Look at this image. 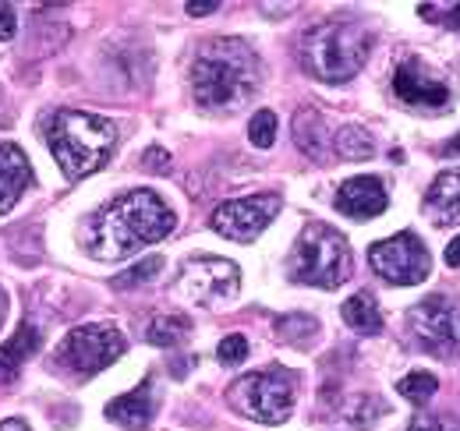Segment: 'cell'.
Wrapping results in <instances>:
<instances>
[{
	"label": "cell",
	"instance_id": "obj_13",
	"mask_svg": "<svg viewBox=\"0 0 460 431\" xmlns=\"http://www.w3.org/2000/svg\"><path fill=\"white\" fill-rule=\"evenodd\" d=\"M386 202H390V195H386L379 177H350L337 191V209L344 216H354V219L379 216L386 209Z\"/></svg>",
	"mask_w": 460,
	"mask_h": 431
},
{
	"label": "cell",
	"instance_id": "obj_7",
	"mask_svg": "<svg viewBox=\"0 0 460 431\" xmlns=\"http://www.w3.org/2000/svg\"><path fill=\"white\" fill-rule=\"evenodd\" d=\"M124 354V336L114 325H78L58 347V361L75 375H96Z\"/></svg>",
	"mask_w": 460,
	"mask_h": 431
},
{
	"label": "cell",
	"instance_id": "obj_15",
	"mask_svg": "<svg viewBox=\"0 0 460 431\" xmlns=\"http://www.w3.org/2000/svg\"><path fill=\"white\" fill-rule=\"evenodd\" d=\"M32 184V166L18 145H0V213H11L22 191Z\"/></svg>",
	"mask_w": 460,
	"mask_h": 431
},
{
	"label": "cell",
	"instance_id": "obj_29",
	"mask_svg": "<svg viewBox=\"0 0 460 431\" xmlns=\"http://www.w3.org/2000/svg\"><path fill=\"white\" fill-rule=\"evenodd\" d=\"M407 431H460L457 418H443V414H418Z\"/></svg>",
	"mask_w": 460,
	"mask_h": 431
},
{
	"label": "cell",
	"instance_id": "obj_37",
	"mask_svg": "<svg viewBox=\"0 0 460 431\" xmlns=\"http://www.w3.org/2000/svg\"><path fill=\"white\" fill-rule=\"evenodd\" d=\"M4 304H7V301H4V290H0V322H4Z\"/></svg>",
	"mask_w": 460,
	"mask_h": 431
},
{
	"label": "cell",
	"instance_id": "obj_8",
	"mask_svg": "<svg viewBox=\"0 0 460 431\" xmlns=\"http://www.w3.org/2000/svg\"><path fill=\"white\" fill-rule=\"evenodd\" d=\"M418 343L432 357H460V304L450 297H429L407 312Z\"/></svg>",
	"mask_w": 460,
	"mask_h": 431
},
{
	"label": "cell",
	"instance_id": "obj_4",
	"mask_svg": "<svg viewBox=\"0 0 460 431\" xmlns=\"http://www.w3.org/2000/svg\"><path fill=\"white\" fill-rule=\"evenodd\" d=\"M301 67L319 82H350L368 60V32L354 22H323L301 36Z\"/></svg>",
	"mask_w": 460,
	"mask_h": 431
},
{
	"label": "cell",
	"instance_id": "obj_18",
	"mask_svg": "<svg viewBox=\"0 0 460 431\" xmlns=\"http://www.w3.org/2000/svg\"><path fill=\"white\" fill-rule=\"evenodd\" d=\"M36 350H40V332H36V325L22 322L18 332L0 347V378L18 375V368H22Z\"/></svg>",
	"mask_w": 460,
	"mask_h": 431
},
{
	"label": "cell",
	"instance_id": "obj_3",
	"mask_svg": "<svg viewBox=\"0 0 460 431\" xmlns=\"http://www.w3.org/2000/svg\"><path fill=\"white\" fill-rule=\"evenodd\" d=\"M50 153L58 156V166L67 180H82L96 170H103L117 145L114 120L85 113V110H60L47 128Z\"/></svg>",
	"mask_w": 460,
	"mask_h": 431
},
{
	"label": "cell",
	"instance_id": "obj_28",
	"mask_svg": "<svg viewBox=\"0 0 460 431\" xmlns=\"http://www.w3.org/2000/svg\"><path fill=\"white\" fill-rule=\"evenodd\" d=\"M217 357H220V365H241L244 357H248V339L244 336H224L220 339V347H217Z\"/></svg>",
	"mask_w": 460,
	"mask_h": 431
},
{
	"label": "cell",
	"instance_id": "obj_9",
	"mask_svg": "<svg viewBox=\"0 0 460 431\" xmlns=\"http://www.w3.org/2000/svg\"><path fill=\"white\" fill-rule=\"evenodd\" d=\"M368 266L394 286H414V283L429 279L432 259H429V248L414 233L403 230L397 237H386L368 248Z\"/></svg>",
	"mask_w": 460,
	"mask_h": 431
},
{
	"label": "cell",
	"instance_id": "obj_2",
	"mask_svg": "<svg viewBox=\"0 0 460 431\" xmlns=\"http://www.w3.org/2000/svg\"><path fill=\"white\" fill-rule=\"evenodd\" d=\"M262 78L259 54L244 40H209L191 60V92L202 107L234 110L255 96Z\"/></svg>",
	"mask_w": 460,
	"mask_h": 431
},
{
	"label": "cell",
	"instance_id": "obj_17",
	"mask_svg": "<svg viewBox=\"0 0 460 431\" xmlns=\"http://www.w3.org/2000/svg\"><path fill=\"white\" fill-rule=\"evenodd\" d=\"M294 142H297V149H301L305 156H312V160L323 163L330 156L333 138H330V128H326V120H323L319 110L305 107L294 113Z\"/></svg>",
	"mask_w": 460,
	"mask_h": 431
},
{
	"label": "cell",
	"instance_id": "obj_32",
	"mask_svg": "<svg viewBox=\"0 0 460 431\" xmlns=\"http://www.w3.org/2000/svg\"><path fill=\"white\" fill-rule=\"evenodd\" d=\"M220 7V0H188L184 4V11L191 14V18H202V14H213Z\"/></svg>",
	"mask_w": 460,
	"mask_h": 431
},
{
	"label": "cell",
	"instance_id": "obj_33",
	"mask_svg": "<svg viewBox=\"0 0 460 431\" xmlns=\"http://www.w3.org/2000/svg\"><path fill=\"white\" fill-rule=\"evenodd\" d=\"M447 266L460 269V237H454V241L447 244Z\"/></svg>",
	"mask_w": 460,
	"mask_h": 431
},
{
	"label": "cell",
	"instance_id": "obj_11",
	"mask_svg": "<svg viewBox=\"0 0 460 431\" xmlns=\"http://www.w3.org/2000/svg\"><path fill=\"white\" fill-rule=\"evenodd\" d=\"M277 213H280V195H252V198H234V202L217 206L209 226L227 241L248 244L273 223Z\"/></svg>",
	"mask_w": 460,
	"mask_h": 431
},
{
	"label": "cell",
	"instance_id": "obj_6",
	"mask_svg": "<svg viewBox=\"0 0 460 431\" xmlns=\"http://www.w3.org/2000/svg\"><path fill=\"white\" fill-rule=\"evenodd\" d=\"M230 407L259 425H284L294 410V375L288 368H262L241 375L227 392Z\"/></svg>",
	"mask_w": 460,
	"mask_h": 431
},
{
	"label": "cell",
	"instance_id": "obj_12",
	"mask_svg": "<svg viewBox=\"0 0 460 431\" xmlns=\"http://www.w3.org/2000/svg\"><path fill=\"white\" fill-rule=\"evenodd\" d=\"M394 92L411 107L439 110L450 103V85L443 78H436L421 60H403L394 75Z\"/></svg>",
	"mask_w": 460,
	"mask_h": 431
},
{
	"label": "cell",
	"instance_id": "obj_22",
	"mask_svg": "<svg viewBox=\"0 0 460 431\" xmlns=\"http://www.w3.org/2000/svg\"><path fill=\"white\" fill-rule=\"evenodd\" d=\"M277 336L294 347H308L319 336V322L312 315H284V319H277Z\"/></svg>",
	"mask_w": 460,
	"mask_h": 431
},
{
	"label": "cell",
	"instance_id": "obj_35",
	"mask_svg": "<svg viewBox=\"0 0 460 431\" xmlns=\"http://www.w3.org/2000/svg\"><path fill=\"white\" fill-rule=\"evenodd\" d=\"M188 368H191V357H184V361H171V372H173V375H184Z\"/></svg>",
	"mask_w": 460,
	"mask_h": 431
},
{
	"label": "cell",
	"instance_id": "obj_24",
	"mask_svg": "<svg viewBox=\"0 0 460 431\" xmlns=\"http://www.w3.org/2000/svg\"><path fill=\"white\" fill-rule=\"evenodd\" d=\"M397 389H401L403 400H411V403H429L432 396H436V389H439V382H436V375L432 372H411V375H403L401 382H397Z\"/></svg>",
	"mask_w": 460,
	"mask_h": 431
},
{
	"label": "cell",
	"instance_id": "obj_19",
	"mask_svg": "<svg viewBox=\"0 0 460 431\" xmlns=\"http://www.w3.org/2000/svg\"><path fill=\"white\" fill-rule=\"evenodd\" d=\"M341 315H344V322L350 325L354 332H361V336H376V332H383V312H379L376 297L365 294V290L354 294L350 301H344Z\"/></svg>",
	"mask_w": 460,
	"mask_h": 431
},
{
	"label": "cell",
	"instance_id": "obj_34",
	"mask_svg": "<svg viewBox=\"0 0 460 431\" xmlns=\"http://www.w3.org/2000/svg\"><path fill=\"white\" fill-rule=\"evenodd\" d=\"M0 431H29V425L22 418H7V421H0Z\"/></svg>",
	"mask_w": 460,
	"mask_h": 431
},
{
	"label": "cell",
	"instance_id": "obj_23",
	"mask_svg": "<svg viewBox=\"0 0 460 431\" xmlns=\"http://www.w3.org/2000/svg\"><path fill=\"white\" fill-rule=\"evenodd\" d=\"M383 414H386V403H383L379 396H368V392H365V396H354V400L347 403V410H344L347 421H350L354 428H361V431L372 428V425H376Z\"/></svg>",
	"mask_w": 460,
	"mask_h": 431
},
{
	"label": "cell",
	"instance_id": "obj_31",
	"mask_svg": "<svg viewBox=\"0 0 460 431\" xmlns=\"http://www.w3.org/2000/svg\"><path fill=\"white\" fill-rule=\"evenodd\" d=\"M14 29H18L14 11L11 7H0V43H11L14 40Z\"/></svg>",
	"mask_w": 460,
	"mask_h": 431
},
{
	"label": "cell",
	"instance_id": "obj_25",
	"mask_svg": "<svg viewBox=\"0 0 460 431\" xmlns=\"http://www.w3.org/2000/svg\"><path fill=\"white\" fill-rule=\"evenodd\" d=\"M248 138H252L255 149H270L277 142V113L273 110H259L248 120Z\"/></svg>",
	"mask_w": 460,
	"mask_h": 431
},
{
	"label": "cell",
	"instance_id": "obj_26",
	"mask_svg": "<svg viewBox=\"0 0 460 431\" xmlns=\"http://www.w3.org/2000/svg\"><path fill=\"white\" fill-rule=\"evenodd\" d=\"M160 269H164V259H160V255H153V259H142L138 266H131L128 272L114 276V290H128V286L149 283V279H156V272H160Z\"/></svg>",
	"mask_w": 460,
	"mask_h": 431
},
{
	"label": "cell",
	"instance_id": "obj_10",
	"mask_svg": "<svg viewBox=\"0 0 460 431\" xmlns=\"http://www.w3.org/2000/svg\"><path fill=\"white\" fill-rule=\"evenodd\" d=\"M241 286V276L237 266L227 259H213V255H202V259H191L184 272L177 276V294H184L191 304H220L230 301Z\"/></svg>",
	"mask_w": 460,
	"mask_h": 431
},
{
	"label": "cell",
	"instance_id": "obj_16",
	"mask_svg": "<svg viewBox=\"0 0 460 431\" xmlns=\"http://www.w3.org/2000/svg\"><path fill=\"white\" fill-rule=\"evenodd\" d=\"M425 213L439 226H457L460 223V170H447L432 180L425 195Z\"/></svg>",
	"mask_w": 460,
	"mask_h": 431
},
{
	"label": "cell",
	"instance_id": "obj_5",
	"mask_svg": "<svg viewBox=\"0 0 460 431\" xmlns=\"http://www.w3.org/2000/svg\"><path fill=\"white\" fill-rule=\"evenodd\" d=\"M350 276V248L344 233L326 223H308L290 251V279L333 290Z\"/></svg>",
	"mask_w": 460,
	"mask_h": 431
},
{
	"label": "cell",
	"instance_id": "obj_1",
	"mask_svg": "<svg viewBox=\"0 0 460 431\" xmlns=\"http://www.w3.org/2000/svg\"><path fill=\"white\" fill-rule=\"evenodd\" d=\"M173 223L177 219H173L171 206L160 195H153L146 188L128 191L93 219L89 255L100 262H120V259L135 255L138 248L164 241L173 230Z\"/></svg>",
	"mask_w": 460,
	"mask_h": 431
},
{
	"label": "cell",
	"instance_id": "obj_20",
	"mask_svg": "<svg viewBox=\"0 0 460 431\" xmlns=\"http://www.w3.org/2000/svg\"><path fill=\"white\" fill-rule=\"evenodd\" d=\"M337 153L344 156V160H372V153H376V142H372V135L365 131V128H358V124H347L337 131Z\"/></svg>",
	"mask_w": 460,
	"mask_h": 431
},
{
	"label": "cell",
	"instance_id": "obj_30",
	"mask_svg": "<svg viewBox=\"0 0 460 431\" xmlns=\"http://www.w3.org/2000/svg\"><path fill=\"white\" fill-rule=\"evenodd\" d=\"M142 166H146V170H153V173H167V170H171V153H167V149H160V145H153V149H146Z\"/></svg>",
	"mask_w": 460,
	"mask_h": 431
},
{
	"label": "cell",
	"instance_id": "obj_21",
	"mask_svg": "<svg viewBox=\"0 0 460 431\" xmlns=\"http://www.w3.org/2000/svg\"><path fill=\"white\" fill-rule=\"evenodd\" d=\"M188 332H191V325L184 322L181 315H156L146 329V339L153 347H177L181 339H188Z\"/></svg>",
	"mask_w": 460,
	"mask_h": 431
},
{
	"label": "cell",
	"instance_id": "obj_36",
	"mask_svg": "<svg viewBox=\"0 0 460 431\" xmlns=\"http://www.w3.org/2000/svg\"><path fill=\"white\" fill-rule=\"evenodd\" d=\"M460 153V135L457 138H450V142H447V156H457Z\"/></svg>",
	"mask_w": 460,
	"mask_h": 431
},
{
	"label": "cell",
	"instance_id": "obj_14",
	"mask_svg": "<svg viewBox=\"0 0 460 431\" xmlns=\"http://www.w3.org/2000/svg\"><path fill=\"white\" fill-rule=\"evenodd\" d=\"M107 418L128 431H146L156 418V385L153 378L142 382L135 392H124L107 403Z\"/></svg>",
	"mask_w": 460,
	"mask_h": 431
},
{
	"label": "cell",
	"instance_id": "obj_27",
	"mask_svg": "<svg viewBox=\"0 0 460 431\" xmlns=\"http://www.w3.org/2000/svg\"><path fill=\"white\" fill-rule=\"evenodd\" d=\"M418 14L425 22H439L447 29H460V4H447V7H436V4H421Z\"/></svg>",
	"mask_w": 460,
	"mask_h": 431
}]
</instances>
